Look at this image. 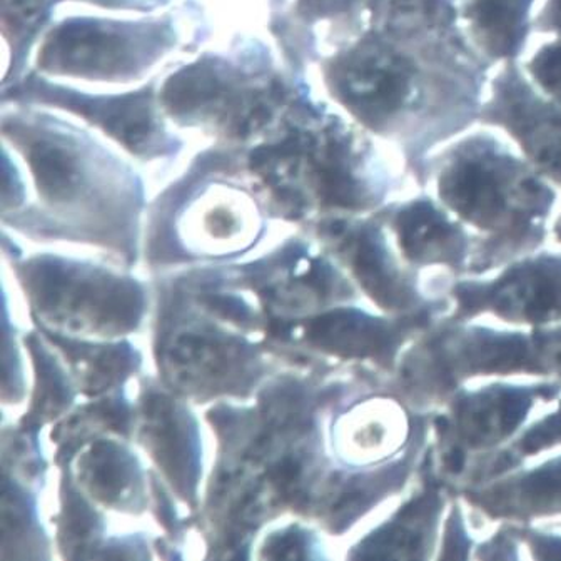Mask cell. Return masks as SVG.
I'll return each mask as SVG.
<instances>
[{"label":"cell","mask_w":561,"mask_h":561,"mask_svg":"<svg viewBox=\"0 0 561 561\" xmlns=\"http://www.w3.org/2000/svg\"><path fill=\"white\" fill-rule=\"evenodd\" d=\"M432 161L436 193L448 209L483 231L523 236L550 213L554 191L510 140L477 130Z\"/></svg>","instance_id":"6da1fadb"},{"label":"cell","mask_w":561,"mask_h":561,"mask_svg":"<svg viewBox=\"0 0 561 561\" xmlns=\"http://www.w3.org/2000/svg\"><path fill=\"white\" fill-rule=\"evenodd\" d=\"M480 123L503 130L534 168L561 184V107L535 89L518 64H502L491 78Z\"/></svg>","instance_id":"7a4b0ae2"},{"label":"cell","mask_w":561,"mask_h":561,"mask_svg":"<svg viewBox=\"0 0 561 561\" xmlns=\"http://www.w3.org/2000/svg\"><path fill=\"white\" fill-rule=\"evenodd\" d=\"M146 34L99 22H67L47 43L43 62L78 75H126L145 59Z\"/></svg>","instance_id":"3957f363"},{"label":"cell","mask_w":561,"mask_h":561,"mask_svg":"<svg viewBox=\"0 0 561 561\" xmlns=\"http://www.w3.org/2000/svg\"><path fill=\"white\" fill-rule=\"evenodd\" d=\"M538 0H460L465 34L491 62H516L534 31Z\"/></svg>","instance_id":"277c9868"},{"label":"cell","mask_w":561,"mask_h":561,"mask_svg":"<svg viewBox=\"0 0 561 561\" xmlns=\"http://www.w3.org/2000/svg\"><path fill=\"white\" fill-rule=\"evenodd\" d=\"M478 298L506 318L534 323L558 320L561 318V264L557 260H540L516 267Z\"/></svg>","instance_id":"5b68a950"},{"label":"cell","mask_w":561,"mask_h":561,"mask_svg":"<svg viewBox=\"0 0 561 561\" xmlns=\"http://www.w3.org/2000/svg\"><path fill=\"white\" fill-rule=\"evenodd\" d=\"M394 231L410 260L453 263L463 256V231L433 201L414 199L404 204L394 216Z\"/></svg>","instance_id":"8992f818"},{"label":"cell","mask_w":561,"mask_h":561,"mask_svg":"<svg viewBox=\"0 0 561 561\" xmlns=\"http://www.w3.org/2000/svg\"><path fill=\"white\" fill-rule=\"evenodd\" d=\"M530 404L531 397L525 391H484L461 403L458 426L468 445H490L512 433Z\"/></svg>","instance_id":"52a82bcc"},{"label":"cell","mask_w":561,"mask_h":561,"mask_svg":"<svg viewBox=\"0 0 561 561\" xmlns=\"http://www.w3.org/2000/svg\"><path fill=\"white\" fill-rule=\"evenodd\" d=\"M490 500L502 513L561 508V461L528 474L516 488L496 491Z\"/></svg>","instance_id":"ba28073f"},{"label":"cell","mask_w":561,"mask_h":561,"mask_svg":"<svg viewBox=\"0 0 561 561\" xmlns=\"http://www.w3.org/2000/svg\"><path fill=\"white\" fill-rule=\"evenodd\" d=\"M28 161L47 196L62 197L78 183V158L66 145L50 139H37L28 146Z\"/></svg>","instance_id":"9c48e42d"},{"label":"cell","mask_w":561,"mask_h":561,"mask_svg":"<svg viewBox=\"0 0 561 561\" xmlns=\"http://www.w3.org/2000/svg\"><path fill=\"white\" fill-rule=\"evenodd\" d=\"M519 67L541 95L561 107V37L531 50Z\"/></svg>","instance_id":"30bf717a"},{"label":"cell","mask_w":561,"mask_h":561,"mask_svg":"<svg viewBox=\"0 0 561 561\" xmlns=\"http://www.w3.org/2000/svg\"><path fill=\"white\" fill-rule=\"evenodd\" d=\"M534 31L561 37V0H543L535 18Z\"/></svg>","instance_id":"8fae6325"},{"label":"cell","mask_w":561,"mask_h":561,"mask_svg":"<svg viewBox=\"0 0 561 561\" xmlns=\"http://www.w3.org/2000/svg\"><path fill=\"white\" fill-rule=\"evenodd\" d=\"M358 2L359 0H305V5L311 9V11L328 15L347 11V9L358 4Z\"/></svg>","instance_id":"7c38bea8"},{"label":"cell","mask_w":561,"mask_h":561,"mask_svg":"<svg viewBox=\"0 0 561 561\" xmlns=\"http://www.w3.org/2000/svg\"><path fill=\"white\" fill-rule=\"evenodd\" d=\"M558 234L561 236V219H560V225H558Z\"/></svg>","instance_id":"4fadbf2b"}]
</instances>
